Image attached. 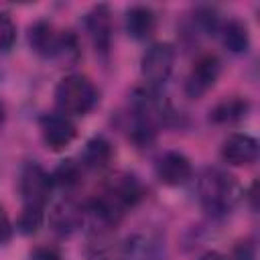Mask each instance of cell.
<instances>
[{
  "instance_id": "6da1fadb",
  "label": "cell",
  "mask_w": 260,
  "mask_h": 260,
  "mask_svg": "<svg viewBox=\"0 0 260 260\" xmlns=\"http://www.w3.org/2000/svg\"><path fill=\"white\" fill-rule=\"evenodd\" d=\"M242 189L238 181L217 169V167H207L199 173L197 177V199L203 207L205 213L211 217H223L228 215L240 201Z\"/></svg>"
},
{
  "instance_id": "7a4b0ae2",
  "label": "cell",
  "mask_w": 260,
  "mask_h": 260,
  "mask_svg": "<svg viewBox=\"0 0 260 260\" xmlns=\"http://www.w3.org/2000/svg\"><path fill=\"white\" fill-rule=\"evenodd\" d=\"M28 45L39 57L59 61L67 67L81 55L77 37L71 30H59L49 20H37L28 26Z\"/></svg>"
},
{
  "instance_id": "3957f363",
  "label": "cell",
  "mask_w": 260,
  "mask_h": 260,
  "mask_svg": "<svg viewBox=\"0 0 260 260\" xmlns=\"http://www.w3.org/2000/svg\"><path fill=\"white\" fill-rule=\"evenodd\" d=\"M100 100L98 87L93 81L81 73L65 75L55 87V106L57 112L65 116H85L95 108Z\"/></svg>"
},
{
  "instance_id": "277c9868",
  "label": "cell",
  "mask_w": 260,
  "mask_h": 260,
  "mask_svg": "<svg viewBox=\"0 0 260 260\" xmlns=\"http://www.w3.org/2000/svg\"><path fill=\"white\" fill-rule=\"evenodd\" d=\"M142 185L130 173H114L106 179L98 199L108 205L116 215L124 217L128 209H132L142 199Z\"/></svg>"
},
{
  "instance_id": "5b68a950",
  "label": "cell",
  "mask_w": 260,
  "mask_h": 260,
  "mask_svg": "<svg viewBox=\"0 0 260 260\" xmlns=\"http://www.w3.org/2000/svg\"><path fill=\"white\" fill-rule=\"evenodd\" d=\"M175 57H177V51L171 43L167 41L152 43L140 59V75H142L144 87L158 91L173 73Z\"/></svg>"
},
{
  "instance_id": "8992f818",
  "label": "cell",
  "mask_w": 260,
  "mask_h": 260,
  "mask_svg": "<svg viewBox=\"0 0 260 260\" xmlns=\"http://www.w3.org/2000/svg\"><path fill=\"white\" fill-rule=\"evenodd\" d=\"M55 185L51 173L45 171L39 162H26L18 175V191L22 197V205L45 207Z\"/></svg>"
},
{
  "instance_id": "52a82bcc",
  "label": "cell",
  "mask_w": 260,
  "mask_h": 260,
  "mask_svg": "<svg viewBox=\"0 0 260 260\" xmlns=\"http://www.w3.org/2000/svg\"><path fill=\"white\" fill-rule=\"evenodd\" d=\"M39 130H41L43 144L53 152L67 148L77 136V126L73 124V120L69 116H65L61 112L43 114L39 118Z\"/></svg>"
},
{
  "instance_id": "ba28073f",
  "label": "cell",
  "mask_w": 260,
  "mask_h": 260,
  "mask_svg": "<svg viewBox=\"0 0 260 260\" xmlns=\"http://www.w3.org/2000/svg\"><path fill=\"white\" fill-rule=\"evenodd\" d=\"M219 71H221V65H219V59L211 53H203L195 59L187 79H185V93L187 98L191 100H199L203 98L217 81L219 77Z\"/></svg>"
},
{
  "instance_id": "9c48e42d",
  "label": "cell",
  "mask_w": 260,
  "mask_h": 260,
  "mask_svg": "<svg viewBox=\"0 0 260 260\" xmlns=\"http://www.w3.org/2000/svg\"><path fill=\"white\" fill-rule=\"evenodd\" d=\"M260 144L246 132H234L221 142V158L232 167H248L258 160Z\"/></svg>"
},
{
  "instance_id": "30bf717a",
  "label": "cell",
  "mask_w": 260,
  "mask_h": 260,
  "mask_svg": "<svg viewBox=\"0 0 260 260\" xmlns=\"http://www.w3.org/2000/svg\"><path fill=\"white\" fill-rule=\"evenodd\" d=\"M156 179L167 187H181L193 177L191 160L179 150H167L154 165Z\"/></svg>"
},
{
  "instance_id": "8fae6325",
  "label": "cell",
  "mask_w": 260,
  "mask_h": 260,
  "mask_svg": "<svg viewBox=\"0 0 260 260\" xmlns=\"http://www.w3.org/2000/svg\"><path fill=\"white\" fill-rule=\"evenodd\" d=\"M85 30L95 47L98 53L108 55L112 47V35H114V24H112V12L106 4H95L83 18Z\"/></svg>"
},
{
  "instance_id": "7c38bea8",
  "label": "cell",
  "mask_w": 260,
  "mask_h": 260,
  "mask_svg": "<svg viewBox=\"0 0 260 260\" xmlns=\"http://www.w3.org/2000/svg\"><path fill=\"white\" fill-rule=\"evenodd\" d=\"M51 225L59 236H71L85 223V207L75 199H61L51 211Z\"/></svg>"
},
{
  "instance_id": "4fadbf2b",
  "label": "cell",
  "mask_w": 260,
  "mask_h": 260,
  "mask_svg": "<svg viewBox=\"0 0 260 260\" xmlns=\"http://www.w3.org/2000/svg\"><path fill=\"white\" fill-rule=\"evenodd\" d=\"M124 26L134 41H146L156 30V14L148 6H130L124 16Z\"/></svg>"
},
{
  "instance_id": "5bb4252c",
  "label": "cell",
  "mask_w": 260,
  "mask_h": 260,
  "mask_svg": "<svg viewBox=\"0 0 260 260\" xmlns=\"http://www.w3.org/2000/svg\"><path fill=\"white\" fill-rule=\"evenodd\" d=\"M114 158V146L106 136H93L81 150V167L89 171H104Z\"/></svg>"
},
{
  "instance_id": "9a60e30c",
  "label": "cell",
  "mask_w": 260,
  "mask_h": 260,
  "mask_svg": "<svg viewBox=\"0 0 260 260\" xmlns=\"http://www.w3.org/2000/svg\"><path fill=\"white\" fill-rule=\"evenodd\" d=\"M250 114V102L242 95H230L219 100L211 110H209V120L213 124H236L244 120Z\"/></svg>"
},
{
  "instance_id": "2e32d148",
  "label": "cell",
  "mask_w": 260,
  "mask_h": 260,
  "mask_svg": "<svg viewBox=\"0 0 260 260\" xmlns=\"http://www.w3.org/2000/svg\"><path fill=\"white\" fill-rule=\"evenodd\" d=\"M217 35L221 39V45L230 53H246L250 49V30L248 26L238 18H228L225 22H219Z\"/></svg>"
},
{
  "instance_id": "e0dca14e",
  "label": "cell",
  "mask_w": 260,
  "mask_h": 260,
  "mask_svg": "<svg viewBox=\"0 0 260 260\" xmlns=\"http://www.w3.org/2000/svg\"><path fill=\"white\" fill-rule=\"evenodd\" d=\"M160 244L152 236H132L124 246V260H158Z\"/></svg>"
},
{
  "instance_id": "ac0fdd59",
  "label": "cell",
  "mask_w": 260,
  "mask_h": 260,
  "mask_svg": "<svg viewBox=\"0 0 260 260\" xmlns=\"http://www.w3.org/2000/svg\"><path fill=\"white\" fill-rule=\"evenodd\" d=\"M81 177H83V167H81V162H77L73 158L61 160L55 167V171L51 173L53 185L61 187V189H75L81 183Z\"/></svg>"
},
{
  "instance_id": "d6986e66",
  "label": "cell",
  "mask_w": 260,
  "mask_h": 260,
  "mask_svg": "<svg viewBox=\"0 0 260 260\" xmlns=\"http://www.w3.org/2000/svg\"><path fill=\"white\" fill-rule=\"evenodd\" d=\"M45 221V207H32V205H22L18 217H16V230L24 236H32L39 232V228Z\"/></svg>"
},
{
  "instance_id": "ffe728a7",
  "label": "cell",
  "mask_w": 260,
  "mask_h": 260,
  "mask_svg": "<svg viewBox=\"0 0 260 260\" xmlns=\"http://www.w3.org/2000/svg\"><path fill=\"white\" fill-rule=\"evenodd\" d=\"M14 43H16V24L6 12H0V55L8 53Z\"/></svg>"
},
{
  "instance_id": "44dd1931",
  "label": "cell",
  "mask_w": 260,
  "mask_h": 260,
  "mask_svg": "<svg viewBox=\"0 0 260 260\" xmlns=\"http://www.w3.org/2000/svg\"><path fill=\"white\" fill-rule=\"evenodd\" d=\"M28 260H63V254L55 246L41 244V246H35L28 252Z\"/></svg>"
},
{
  "instance_id": "7402d4cb",
  "label": "cell",
  "mask_w": 260,
  "mask_h": 260,
  "mask_svg": "<svg viewBox=\"0 0 260 260\" xmlns=\"http://www.w3.org/2000/svg\"><path fill=\"white\" fill-rule=\"evenodd\" d=\"M12 232H14L12 221H10V217H8L6 209H4V205L0 203V246L8 244V240L12 238Z\"/></svg>"
},
{
  "instance_id": "603a6c76",
  "label": "cell",
  "mask_w": 260,
  "mask_h": 260,
  "mask_svg": "<svg viewBox=\"0 0 260 260\" xmlns=\"http://www.w3.org/2000/svg\"><path fill=\"white\" fill-rule=\"evenodd\" d=\"M234 260H256V246L246 240L234 248Z\"/></svg>"
},
{
  "instance_id": "cb8c5ba5",
  "label": "cell",
  "mask_w": 260,
  "mask_h": 260,
  "mask_svg": "<svg viewBox=\"0 0 260 260\" xmlns=\"http://www.w3.org/2000/svg\"><path fill=\"white\" fill-rule=\"evenodd\" d=\"M197 260H228L223 254H219V252H215V250H209V252H205V254H201Z\"/></svg>"
},
{
  "instance_id": "d4e9b609",
  "label": "cell",
  "mask_w": 260,
  "mask_h": 260,
  "mask_svg": "<svg viewBox=\"0 0 260 260\" xmlns=\"http://www.w3.org/2000/svg\"><path fill=\"white\" fill-rule=\"evenodd\" d=\"M256 189H258V181H254L252 187H250V191H248V199H250L252 209H256Z\"/></svg>"
},
{
  "instance_id": "484cf974",
  "label": "cell",
  "mask_w": 260,
  "mask_h": 260,
  "mask_svg": "<svg viewBox=\"0 0 260 260\" xmlns=\"http://www.w3.org/2000/svg\"><path fill=\"white\" fill-rule=\"evenodd\" d=\"M4 120H6V108H4V104L0 100V128L4 126Z\"/></svg>"
}]
</instances>
